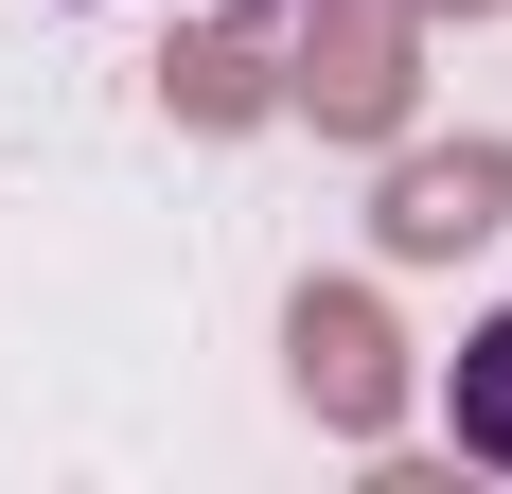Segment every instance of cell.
I'll use <instances>...</instances> for the list:
<instances>
[{"mask_svg": "<svg viewBox=\"0 0 512 494\" xmlns=\"http://www.w3.org/2000/svg\"><path fill=\"white\" fill-rule=\"evenodd\" d=\"M159 106H177L195 142H230V124H265V106H283V53H265L248 18H212V36H177V53H159Z\"/></svg>", "mask_w": 512, "mask_h": 494, "instance_id": "277c9868", "label": "cell"}, {"mask_svg": "<svg viewBox=\"0 0 512 494\" xmlns=\"http://www.w3.org/2000/svg\"><path fill=\"white\" fill-rule=\"evenodd\" d=\"M442 406H460V459H495L512 477V300L460 336V371H442Z\"/></svg>", "mask_w": 512, "mask_h": 494, "instance_id": "5b68a950", "label": "cell"}, {"mask_svg": "<svg viewBox=\"0 0 512 494\" xmlns=\"http://www.w3.org/2000/svg\"><path fill=\"white\" fill-rule=\"evenodd\" d=\"M265 18H301V0H265Z\"/></svg>", "mask_w": 512, "mask_h": 494, "instance_id": "52a82bcc", "label": "cell"}, {"mask_svg": "<svg viewBox=\"0 0 512 494\" xmlns=\"http://www.w3.org/2000/svg\"><path fill=\"white\" fill-rule=\"evenodd\" d=\"M283 371H301V406L336 442H389V424H407V336H389L371 283H301L283 300Z\"/></svg>", "mask_w": 512, "mask_h": 494, "instance_id": "7a4b0ae2", "label": "cell"}, {"mask_svg": "<svg viewBox=\"0 0 512 494\" xmlns=\"http://www.w3.org/2000/svg\"><path fill=\"white\" fill-rule=\"evenodd\" d=\"M512 230V142H424L389 159V195H371V247L389 265H460V247Z\"/></svg>", "mask_w": 512, "mask_h": 494, "instance_id": "3957f363", "label": "cell"}, {"mask_svg": "<svg viewBox=\"0 0 512 494\" xmlns=\"http://www.w3.org/2000/svg\"><path fill=\"white\" fill-rule=\"evenodd\" d=\"M424 18H495V0H424Z\"/></svg>", "mask_w": 512, "mask_h": 494, "instance_id": "8992f818", "label": "cell"}, {"mask_svg": "<svg viewBox=\"0 0 512 494\" xmlns=\"http://www.w3.org/2000/svg\"><path fill=\"white\" fill-rule=\"evenodd\" d=\"M424 89V0H301V53H283V106L318 142H389Z\"/></svg>", "mask_w": 512, "mask_h": 494, "instance_id": "6da1fadb", "label": "cell"}]
</instances>
